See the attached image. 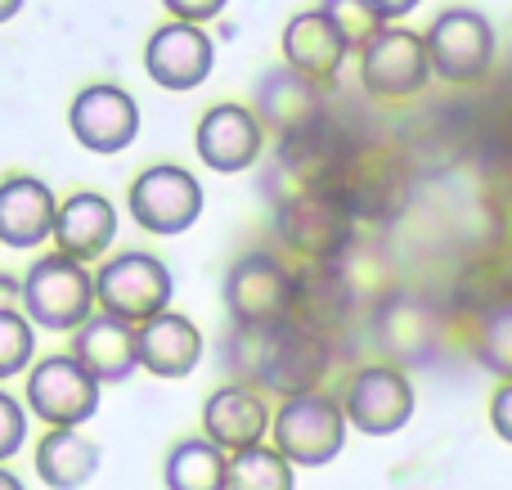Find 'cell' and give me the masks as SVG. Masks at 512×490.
I'll use <instances>...</instances> for the list:
<instances>
[{"label":"cell","instance_id":"obj_33","mask_svg":"<svg viewBox=\"0 0 512 490\" xmlns=\"http://www.w3.org/2000/svg\"><path fill=\"white\" fill-rule=\"evenodd\" d=\"M14 297H18L14 279H5V275H0V311H14V306H9V302H14Z\"/></svg>","mask_w":512,"mask_h":490},{"label":"cell","instance_id":"obj_27","mask_svg":"<svg viewBox=\"0 0 512 490\" xmlns=\"http://www.w3.org/2000/svg\"><path fill=\"white\" fill-rule=\"evenodd\" d=\"M36 351V333L32 320L18 311H0V378H14L32 365Z\"/></svg>","mask_w":512,"mask_h":490},{"label":"cell","instance_id":"obj_10","mask_svg":"<svg viewBox=\"0 0 512 490\" xmlns=\"http://www.w3.org/2000/svg\"><path fill=\"white\" fill-rule=\"evenodd\" d=\"M373 333H378V347L387 351V365L396 369L432 365L445 351V320L423 297H391V302H382L378 315H373Z\"/></svg>","mask_w":512,"mask_h":490},{"label":"cell","instance_id":"obj_7","mask_svg":"<svg viewBox=\"0 0 512 490\" xmlns=\"http://www.w3.org/2000/svg\"><path fill=\"white\" fill-rule=\"evenodd\" d=\"M427 45V63L441 81H454V86H468V81H481L495 63V27L481 9H445V14L432 18L423 36Z\"/></svg>","mask_w":512,"mask_h":490},{"label":"cell","instance_id":"obj_25","mask_svg":"<svg viewBox=\"0 0 512 490\" xmlns=\"http://www.w3.org/2000/svg\"><path fill=\"white\" fill-rule=\"evenodd\" d=\"M225 490H297V477L274 446H252L243 455H230Z\"/></svg>","mask_w":512,"mask_h":490},{"label":"cell","instance_id":"obj_13","mask_svg":"<svg viewBox=\"0 0 512 490\" xmlns=\"http://www.w3.org/2000/svg\"><path fill=\"white\" fill-rule=\"evenodd\" d=\"M68 126L90 153H122L140 135V108L122 86L95 81L68 108Z\"/></svg>","mask_w":512,"mask_h":490},{"label":"cell","instance_id":"obj_35","mask_svg":"<svg viewBox=\"0 0 512 490\" xmlns=\"http://www.w3.org/2000/svg\"><path fill=\"white\" fill-rule=\"evenodd\" d=\"M0 490H23V482H18L9 468H0Z\"/></svg>","mask_w":512,"mask_h":490},{"label":"cell","instance_id":"obj_23","mask_svg":"<svg viewBox=\"0 0 512 490\" xmlns=\"http://www.w3.org/2000/svg\"><path fill=\"white\" fill-rule=\"evenodd\" d=\"M104 464V450L77 428H50L36 441V477L50 490H81Z\"/></svg>","mask_w":512,"mask_h":490},{"label":"cell","instance_id":"obj_20","mask_svg":"<svg viewBox=\"0 0 512 490\" xmlns=\"http://www.w3.org/2000/svg\"><path fill=\"white\" fill-rule=\"evenodd\" d=\"M54 239H59V257L68 261H95L117 234V212L104 194H72L54 212Z\"/></svg>","mask_w":512,"mask_h":490},{"label":"cell","instance_id":"obj_14","mask_svg":"<svg viewBox=\"0 0 512 490\" xmlns=\"http://www.w3.org/2000/svg\"><path fill=\"white\" fill-rule=\"evenodd\" d=\"M216 45L203 27L194 23H167L144 45V68L162 90H194L212 77Z\"/></svg>","mask_w":512,"mask_h":490},{"label":"cell","instance_id":"obj_8","mask_svg":"<svg viewBox=\"0 0 512 490\" xmlns=\"http://www.w3.org/2000/svg\"><path fill=\"white\" fill-rule=\"evenodd\" d=\"M346 428L364 432V437H396L409 419H414V383L405 369L387 365H364L342 392Z\"/></svg>","mask_w":512,"mask_h":490},{"label":"cell","instance_id":"obj_15","mask_svg":"<svg viewBox=\"0 0 512 490\" xmlns=\"http://www.w3.org/2000/svg\"><path fill=\"white\" fill-rule=\"evenodd\" d=\"M270 405L256 387L230 383L216 387L203 405V437L212 441L225 455H243L252 446H265V432H270Z\"/></svg>","mask_w":512,"mask_h":490},{"label":"cell","instance_id":"obj_9","mask_svg":"<svg viewBox=\"0 0 512 490\" xmlns=\"http://www.w3.org/2000/svg\"><path fill=\"white\" fill-rule=\"evenodd\" d=\"M360 81L369 95L378 99H414L432 81V63H427V45L409 27L387 23L373 32L360 50Z\"/></svg>","mask_w":512,"mask_h":490},{"label":"cell","instance_id":"obj_32","mask_svg":"<svg viewBox=\"0 0 512 490\" xmlns=\"http://www.w3.org/2000/svg\"><path fill=\"white\" fill-rule=\"evenodd\" d=\"M364 5H369L382 23H396V18L409 14V9H418V0H364Z\"/></svg>","mask_w":512,"mask_h":490},{"label":"cell","instance_id":"obj_34","mask_svg":"<svg viewBox=\"0 0 512 490\" xmlns=\"http://www.w3.org/2000/svg\"><path fill=\"white\" fill-rule=\"evenodd\" d=\"M18 5H23V0H0V23H9V18L18 14Z\"/></svg>","mask_w":512,"mask_h":490},{"label":"cell","instance_id":"obj_19","mask_svg":"<svg viewBox=\"0 0 512 490\" xmlns=\"http://www.w3.org/2000/svg\"><path fill=\"white\" fill-rule=\"evenodd\" d=\"M135 347H140V369H149L153 378H189L203 360V333L185 315L162 311L135 329Z\"/></svg>","mask_w":512,"mask_h":490},{"label":"cell","instance_id":"obj_28","mask_svg":"<svg viewBox=\"0 0 512 490\" xmlns=\"http://www.w3.org/2000/svg\"><path fill=\"white\" fill-rule=\"evenodd\" d=\"M319 9H324V18L337 27V32H342L346 50H364V41H369L373 32H382V27H387L369 5H364V0H324Z\"/></svg>","mask_w":512,"mask_h":490},{"label":"cell","instance_id":"obj_3","mask_svg":"<svg viewBox=\"0 0 512 490\" xmlns=\"http://www.w3.org/2000/svg\"><path fill=\"white\" fill-rule=\"evenodd\" d=\"M274 450L288 459L292 468H324L346 450V414L342 401L324 392L288 396L270 419Z\"/></svg>","mask_w":512,"mask_h":490},{"label":"cell","instance_id":"obj_30","mask_svg":"<svg viewBox=\"0 0 512 490\" xmlns=\"http://www.w3.org/2000/svg\"><path fill=\"white\" fill-rule=\"evenodd\" d=\"M162 5L171 9V23H194V27H203L207 18H216L230 0H162Z\"/></svg>","mask_w":512,"mask_h":490},{"label":"cell","instance_id":"obj_2","mask_svg":"<svg viewBox=\"0 0 512 490\" xmlns=\"http://www.w3.org/2000/svg\"><path fill=\"white\" fill-rule=\"evenodd\" d=\"M274 234L288 243L297 257L315 261V266H337L342 252L355 239V216L337 189H310V194H292L274 207Z\"/></svg>","mask_w":512,"mask_h":490},{"label":"cell","instance_id":"obj_24","mask_svg":"<svg viewBox=\"0 0 512 490\" xmlns=\"http://www.w3.org/2000/svg\"><path fill=\"white\" fill-rule=\"evenodd\" d=\"M225 473H230V455L216 450L207 437L176 441L162 464L167 490H225Z\"/></svg>","mask_w":512,"mask_h":490},{"label":"cell","instance_id":"obj_12","mask_svg":"<svg viewBox=\"0 0 512 490\" xmlns=\"http://www.w3.org/2000/svg\"><path fill=\"white\" fill-rule=\"evenodd\" d=\"M27 405L50 428H81L99 410V383L72 356H50L27 374Z\"/></svg>","mask_w":512,"mask_h":490},{"label":"cell","instance_id":"obj_18","mask_svg":"<svg viewBox=\"0 0 512 490\" xmlns=\"http://www.w3.org/2000/svg\"><path fill=\"white\" fill-rule=\"evenodd\" d=\"M72 360L95 378L99 387L104 383H126V378L140 369V347H135V324L113 320V315H90L86 324L72 338Z\"/></svg>","mask_w":512,"mask_h":490},{"label":"cell","instance_id":"obj_17","mask_svg":"<svg viewBox=\"0 0 512 490\" xmlns=\"http://www.w3.org/2000/svg\"><path fill=\"white\" fill-rule=\"evenodd\" d=\"M346 41L333 23L324 18V9H301L297 18H288L283 27V68L297 72L301 81L324 90L328 81H337L346 63Z\"/></svg>","mask_w":512,"mask_h":490},{"label":"cell","instance_id":"obj_31","mask_svg":"<svg viewBox=\"0 0 512 490\" xmlns=\"http://www.w3.org/2000/svg\"><path fill=\"white\" fill-rule=\"evenodd\" d=\"M490 428L499 432V441L512 446V383H499L490 396Z\"/></svg>","mask_w":512,"mask_h":490},{"label":"cell","instance_id":"obj_26","mask_svg":"<svg viewBox=\"0 0 512 490\" xmlns=\"http://www.w3.org/2000/svg\"><path fill=\"white\" fill-rule=\"evenodd\" d=\"M472 356H477L481 369L512 383V297L481 311L477 329H472Z\"/></svg>","mask_w":512,"mask_h":490},{"label":"cell","instance_id":"obj_5","mask_svg":"<svg viewBox=\"0 0 512 490\" xmlns=\"http://www.w3.org/2000/svg\"><path fill=\"white\" fill-rule=\"evenodd\" d=\"M23 311L32 324L41 329H54V333H68V329H81L95 311V279L86 275L81 261H68V257H45L27 270L23 279Z\"/></svg>","mask_w":512,"mask_h":490},{"label":"cell","instance_id":"obj_22","mask_svg":"<svg viewBox=\"0 0 512 490\" xmlns=\"http://www.w3.org/2000/svg\"><path fill=\"white\" fill-rule=\"evenodd\" d=\"M54 194L32 176H14L0 185V243L36 248L54 230Z\"/></svg>","mask_w":512,"mask_h":490},{"label":"cell","instance_id":"obj_11","mask_svg":"<svg viewBox=\"0 0 512 490\" xmlns=\"http://www.w3.org/2000/svg\"><path fill=\"white\" fill-rule=\"evenodd\" d=\"M131 216L149 234H185L203 216V185L185 167H149L131 185Z\"/></svg>","mask_w":512,"mask_h":490},{"label":"cell","instance_id":"obj_4","mask_svg":"<svg viewBox=\"0 0 512 490\" xmlns=\"http://www.w3.org/2000/svg\"><path fill=\"white\" fill-rule=\"evenodd\" d=\"M171 270L149 252H122L117 261H104V270L95 275V302L104 315L126 324H149L153 315H162L171 306Z\"/></svg>","mask_w":512,"mask_h":490},{"label":"cell","instance_id":"obj_21","mask_svg":"<svg viewBox=\"0 0 512 490\" xmlns=\"http://www.w3.org/2000/svg\"><path fill=\"white\" fill-rule=\"evenodd\" d=\"M256 117H265L283 140H297V135L315 131L319 117H324V108H319V86L301 81L297 72H288V68L265 72L261 86H256Z\"/></svg>","mask_w":512,"mask_h":490},{"label":"cell","instance_id":"obj_16","mask_svg":"<svg viewBox=\"0 0 512 490\" xmlns=\"http://www.w3.org/2000/svg\"><path fill=\"white\" fill-rule=\"evenodd\" d=\"M198 158L207 162L212 171H248L256 158H261V144H265V126L252 108L243 104H216L203 113L198 122Z\"/></svg>","mask_w":512,"mask_h":490},{"label":"cell","instance_id":"obj_1","mask_svg":"<svg viewBox=\"0 0 512 490\" xmlns=\"http://www.w3.org/2000/svg\"><path fill=\"white\" fill-rule=\"evenodd\" d=\"M328 338L306 320H279V324H234L225 338V365L243 387L270 396H306L328 374Z\"/></svg>","mask_w":512,"mask_h":490},{"label":"cell","instance_id":"obj_29","mask_svg":"<svg viewBox=\"0 0 512 490\" xmlns=\"http://www.w3.org/2000/svg\"><path fill=\"white\" fill-rule=\"evenodd\" d=\"M27 441V410L9 392H0V468L23 450Z\"/></svg>","mask_w":512,"mask_h":490},{"label":"cell","instance_id":"obj_6","mask_svg":"<svg viewBox=\"0 0 512 490\" xmlns=\"http://www.w3.org/2000/svg\"><path fill=\"white\" fill-rule=\"evenodd\" d=\"M301 302V279L270 252H248L225 275V306L234 324H279L292 320Z\"/></svg>","mask_w":512,"mask_h":490}]
</instances>
